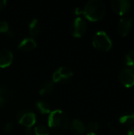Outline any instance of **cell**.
Wrapping results in <instances>:
<instances>
[{"instance_id":"obj_1","label":"cell","mask_w":134,"mask_h":135,"mask_svg":"<svg viewBox=\"0 0 134 135\" xmlns=\"http://www.w3.org/2000/svg\"><path fill=\"white\" fill-rule=\"evenodd\" d=\"M48 127L53 134H63L69 127V119L67 115L62 110L51 112L48 117Z\"/></svg>"},{"instance_id":"obj_2","label":"cell","mask_w":134,"mask_h":135,"mask_svg":"<svg viewBox=\"0 0 134 135\" xmlns=\"http://www.w3.org/2000/svg\"><path fill=\"white\" fill-rule=\"evenodd\" d=\"M82 13L89 21H96L104 17L106 6L101 0H90L85 6Z\"/></svg>"},{"instance_id":"obj_3","label":"cell","mask_w":134,"mask_h":135,"mask_svg":"<svg viewBox=\"0 0 134 135\" xmlns=\"http://www.w3.org/2000/svg\"><path fill=\"white\" fill-rule=\"evenodd\" d=\"M93 46L102 51H107L112 47V42L109 36L103 31H98L92 38Z\"/></svg>"},{"instance_id":"obj_4","label":"cell","mask_w":134,"mask_h":135,"mask_svg":"<svg viewBox=\"0 0 134 135\" xmlns=\"http://www.w3.org/2000/svg\"><path fill=\"white\" fill-rule=\"evenodd\" d=\"M17 119L20 124L26 127H32L36 120V115L28 110H23L19 112L17 115Z\"/></svg>"},{"instance_id":"obj_5","label":"cell","mask_w":134,"mask_h":135,"mask_svg":"<svg viewBox=\"0 0 134 135\" xmlns=\"http://www.w3.org/2000/svg\"><path fill=\"white\" fill-rule=\"evenodd\" d=\"M87 30V23L81 17H77L71 25V33L75 37H81Z\"/></svg>"},{"instance_id":"obj_6","label":"cell","mask_w":134,"mask_h":135,"mask_svg":"<svg viewBox=\"0 0 134 135\" xmlns=\"http://www.w3.org/2000/svg\"><path fill=\"white\" fill-rule=\"evenodd\" d=\"M73 72L70 68L67 66H61L56 70L52 76L53 81L54 82H62L66 81L73 77Z\"/></svg>"},{"instance_id":"obj_7","label":"cell","mask_w":134,"mask_h":135,"mask_svg":"<svg viewBox=\"0 0 134 135\" xmlns=\"http://www.w3.org/2000/svg\"><path fill=\"white\" fill-rule=\"evenodd\" d=\"M119 80L122 85L130 88L134 85V70L130 68H124L119 74Z\"/></svg>"},{"instance_id":"obj_8","label":"cell","mask_w":134,"mask_h":135,"mask_svg":"<svg viewBox=\"0 0 134 135\" xmlns=\"http://www.w3.org/2000/svg\"><path fill=\"white\" fill-rule=\"evenodd\" d=\"M111 5L115 13L118 15H124L130 10L131 2L128 0H112Z\"/></svg>"},{"instance_id":"obj_9","label":"cell","mask_w":134,"mask_h":135,"mask_svg":"<svg viewBox=\"0 0 134 135\" xmlns=\"http://www.w3.org/2000/svg\"><path fill=\"white\" fill-rule=\"evenodd\" d=\"M133 26V19L130 17H123L118 22V32L122 36H126L129 34Z\"/></svg>"},{"instance_id":"obj_10","label":"cell","mask_w":134,"mask_h":135,"mask_svg":"<svg viewBox=\"0 0 134 135\" xmlns=\"http://www.w3.org/2000/svg\"><path fill=\"white\" fill-rule=\"evenodd\" d=\"M13 53L9 49H2L0 51V68L9 66L13 61Z\"/></svg>"},{"instance_id":"obj_11","label":"cell","mask_w":134,"mask_h":135,"mask_svg":"<svg viewBox=\"0 0 134 135\" xmlns=\"http://www.w3.org/2000/svg\"><path fill=\"white\" fill-rule=\"evenodd\" d=\"M70 131L74 135L83 134L86 130V127L80 119H73L70 123Z\"/></svg>"},{"instance_id":"obj_12","label":"cell","mask_w":134,"mask_h":135,"mask_svg":"<svg viewBox=\"0 0 134 135\" xmlns=\"http://www.w3.org/2000/svg\"><path fill=\"white\" fill-rule=\"evenodd\" d=\"M36 47V43L34 40V39L32 38H24L23 39L20 44L18 47L22 50V51H30L32 50H33L35 47Z\"/></svg>"},{"instance_id":"obj_13","label":"cell","mask_w":134,"mask_h":135,"mask_svg":"<svg viewBox=\"0 0 134 135\" xmlns=\"http://www.w3.org/2000/svg\"><path fill=\"white\" fill-rule=\"evenodd\" d=\"M40 26L38 20L36 18L33 19L29 25V33L32 36H36L39 33Z\"/></svg>"},{"instance_id":"obj_14","label":"cell","mask_w":134,"mask_h":135,"mask_svg":"<svg viewBox=\"0 0 134 135\" xmlns=\"http://www.w3.org/2000/svg\"><path fill=\"white\" fill-rule=\"evenodd\" d=\"M119 123L124 126H131L134 123V113L122 115L119 118Z\"/></svg>"},{"instance_id":"obj_15","label":"cell","mask_w":134,"mask_h":135,"mask_svg":"<svg viewBox=\"0 0 134 135\" xmlns=\"http://www.w3.org/2000/svg\"><path fill=\"white\" fill-rule=\"evenodd\" d=\"M53 89H54V83L51 81H47L45 83H43V85L41 86L39 93L40 95H46L51 93L53 91Z\"/></svg>"},{"instance_id":"obj_16","label":"cell","mask_w":134,"mask_h":135,"mask_svg":"<svg viewBox=\"0 0 134 135\" xmlns=\"http://www.w3.org/2000/svg\"><path fill=\"white\" fill-rule=\"evenodd\" d=\"M36 107L38 108V110L39 111V112L41 114H47V113H51V107L50 105L43 101V100H39L36 102Z\"/></svg>"},{"instance_id":"obj_17","label":"cell","mask_w":134,"mask_h":135,"mask_svg":"<svg viewBox=\"0 0 134 135\" xmlns=\"http://www.w3.org/2000/svg\"><path fill=\"white\" fill-rule=\"evenodd\" d=\"M34 133L36 135H50V131L47 127L43 124H38L34 128Z\"/></svg>"},{"instance_id":"obj_18","label":"cell","mask_w":134,"mask_h":135,"mask_svg":"<svg viewBox=\"0 0 134 135\" xmlns=\"http://www.w3.org/2000/svg\"><path fill=\"white\" fill-rule=\"evenodd\" d=\"M9 92L5 88H0V107L3 106L8 99Z\"/></svg>"},{"instance_id":"obj_19","label":"cell","mask_w":134,"mask_h":135,"mask_svg":"<svg viewBox=\"0 0 134 135\" xmlns=\"http://www.w3.org/2000/svg\"><path fill=\"white\" fill-rule=\"evenodd\" d=\"M126 62L128 66L134 67V49L130 51L126 57Z\"/></svg>"},{"instance_id":"obj_20","label":"cell","mask_w":134,"mask_h":135,"mask_svg":"<svg viewBox=\"0 0 134 135\" xmlns=\"http://www.w3.org/2000/svg\"><path fill=\"white\" fill-rule=\"evenodd\" d=\"M98 128H99V124L96 122H90L86 127V129L89 131V133H94L98 130Z\"/></svg>"},{"instance_id":"obj_21","label":"cell","mask_w":134,"mask_h":135,"mask_svg":"<svg viewBox=\"0 0 134 135\" xmlns=\"http://www.w3.org/2000/svg\"><path fill=\"white\" fill-rule=\"evenodd\" d=\"M9 30V24L6 21H0V32H6Z\"/></svg>"},{"instance_id":"obj_22","label":"cell","mask_w":134,"mask_h":135,"mask_svg":"<svg viewBox=\"0 0 134 135\" xmlns=\"http://www.w3.org/2000/svg\"><path fill=\"white\" fill-rule=\"evenodd\" d=\"M12 130H13V124L11 123H7L3 127V131L5 134L10 133L12 131Z\"/></svg>"},{"instance_id":"obj_23","label":"cell","mask_w":134,"mask_h":135,"mask_svg":"<svg viewBox=\"0 0 134 135\" xmlns=\"http://www.w3.org/2000/svg\"><path fill=\"white\" fill-rule=\"evenodd\" d=\"M109 131H110V134L111 135H118V131H117V129L112 125V124H109Z\"/></svg>"},{"instance_id":"obj_24","label":"cell","mask_w":134,"mask_h":135,"mask_svg":"<svg viewBox=\"0 0 134 135\" xmlns=\"http://www.w3.org/2000/svg\"><path fill=\"white\" fill-rule=\"evenodd\" d=\"M34 132V130L32 127H26L24 130V133L25 135H32Z\"/></svg>"},{"instance_id":"obj_25","label":"cell","mask_w":134,"mask_h":135,"mask_svg":"<svg viewBox=\"0 0 134 135\" xmlns=\"http://www.w3.org/2000/svg\"><path fill=\"white\" fill-rule=\"evenodd\" d=\"M6 0H0V10L6 6Z\"/></svg>"},{"instance_id":"obj_26","label":"cell","mask_w":134,"mask_h":135,"mask_svg":"<svg viewBox=\"0 0 134 135\" xmlns=\"http://www.w3.org/2000/svg\"><path fill=\"white\" fill-rule=\"evenodd\" d=\"M127 135H134V126L129 130Z\"/></svg>"},{"instance_id":"obj_27","label":"cell","mask_w":134,"mask_h":135,"mask_svg":"<svg viewBox=\"0 0 134 135\" xmlns=\"http://www.w3.org/2000/svg\"><path fill=\"white\" fill-rule=\"evenodd\" d=\"M6 33V35H7V36H13L14 35V32H13V31L9 30V29Z\"/></svg>"},{"instance_id":"obj_28","label":"cell","mask_w":134,"mask_h":135,"mask_svg":"<svg viewBox=\"0 0 134 135\" xmlns=\"http://www.w3.org/2000/svg\"><path fill=\"white\" fill-rule=\"evenodd\" d=\"M87 135H96L95 133H88Z\"/></svg>"}]
</instances>
